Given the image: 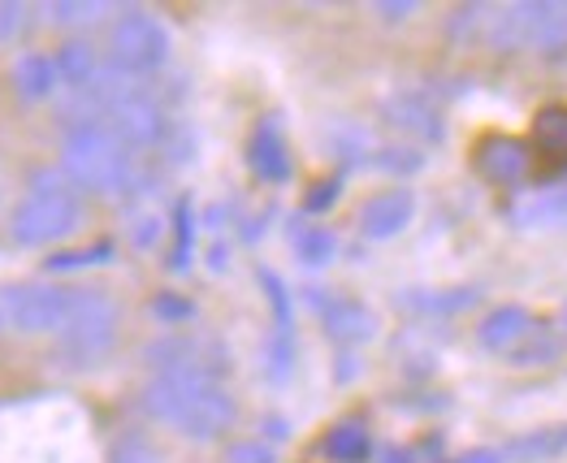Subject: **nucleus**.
Segmentation results:
<instances>
[{
	"instance_id": "f257e3e1",
	"label": "nucleus",
	"mask_w": 567,
	"mask_h": 463,
	"mask_svg": "<svg viewBox=\"0 0 567 463\" xmlns=\"http://www.w3.org/2000/svg\"><path fill=\"white\" fill-rule=\"evenodd\" d=\"M143 412L190 442H213L226 429H235L238 403L213 372L165 369L143 385Z\"/></svg>"
},
{
	"instance_id": "f03ea898",
	"label": "nucleus",
	"mask_w": 567,
	"mask_h": 463,
	"mask_svg": "<svg viewBox=\"0 0 567 463\" xmlns=\"http://www.w3.org/2000/svg\"><path fill=\"white\" fill-rule=\"evenodd\" d=\"M65 178L95 195H122L135 183V152L117 140L104 122H74L61 143Z\"/></svg>"
},
{
	"instance_id": "7ed1b4c3",
	"label": "nucleus",
	"mask_w": 567,
	"mask_h": 463,
	"mask_svg": "<svg viewBox=\"0 0 567 463\" xmlns=\"http://www.w3.org/2000/svg\"><path fill=\"white\" fill-rule=\"evenodd\" d=\"M79 217H83V199L79 186L65 178V169H40L9 222V238L18 247H48L79 230Z\"/></svg>"
},
{
	"instance_id": "20e7f679",
	"label": "nucleus",
	"mask_w": 567,
	"mask_h": 463,
	"mask_svg": "<svg viewBox=\"0 0 567 463\" xmlns=\"http://www.w3.org/2000/svg\"><path fill=\"white\" fill-rule=\"evenodd\" d=\"M117 338V303L104 290H74V308L56 333V356L70 369H87L109 356Z\"/></svg>"
},
{
	"instance_id": "39448f33",
	"label": "nucleus",
	"mask_w": 567,
	"mask_h": 463,
	"mask_svg": "<svg viewBox=\"0 0 567 463\" xmlns=\"http://www.w3.org/2000/svg\"><path fill=\"white\" fill-rule=\"evenodd\" d=\"M109 52H113V65L122 74H131V79L152 74V70H161L169 61V27L147 9H126L113 22Z\"/></svg>"
},
{
	"instance_id": "423d86ee",
	"label": "nucleus",
	"mask_w": 567,
	"mask_h": 463,
	"mask_svg": "<svg viewBox=\"0 0 567 463\" xmlns=\"http://www.w3.org/2000/svg\"><path fill=\"white\" fill-rule=\"evenodd\" d=\"M74 308V290L27 281V286H4L0 290V312L4 329L13 333H61V325Z\"/></svg>"
},
{
	"instance_id": "0eeeda50",
	"label": "nucleus",
	"mask_w": 567,
	"mask_h": 463,
	"mask_svg": "<svg viewBox=\"0 0 567 463\" xmlns=\"http://www.w3.org/2000/svg\"><path fill=\"white\" fill-rule=\"evenodd\" d=\"M473 169L498 191H516L524 186L542 165H537V152L533 143L520 135H507V131H485L473 143Z\"/></svg>"
},
{
	"instance_id": "6e6552de",
	"label": "nucleus",
	"mask_w": 567,
	"mask_h": 463,
	"mask_svg": "<svg viewBox=\"0 0 567 463\" xmlns=\"http://www.w3.org/2000/svg\"><path fill=\"white\" fill-rule=\"evenodd\" d=\"M381 113L394 131L412 135L421 143H442L446 140V122H442V109L433 104V95H425L421 88H399L381 100Z\"/></svg>"
},
{
	"instance_id": "1a4fd4ad",
	"label": "nucleus",
	"mask_w": 567,
	"mask_h": 463,
	"mask_svg": "<svg viewBox=\"0 0 567 463\" xmlns=\"http://www.w3.org/2000/svg\"><path fill=\"white\" fill-rule=\"evenodd\" d=\"M412 217H416V195L408 186H390V191H378V195L364 199V208H360V234L385 243V238L408 230Z\"/></svg>"
},
{
	"instance_id": "9d476101",
	"label": "nucleus",
	"mask_w": 567,
	"mask_h": 463,
	"mask_svg": "<svg viewBox=\"0 0 567 463\" xmlns=\"http://www.w3.org/2000/svg\"><path fill=\"white\" fill-rule=\"evenodd\" d=\"M247 165L260 183L282 186L290 178V152H286V135L278 117H260L251 140H247Z\"/></svg>"
},
{
	"instance_id": "9b49d317",
	"label": "nucleus",
	"mask_w": 567,
	"mask_h": 463,
	"mask_svg": "<svg viewBox=\"0 0 567 463\" xmlns=\"http://www.w3.org/2000/svg\"><path fill=\"white\" fill-rule=\"evenodd\" d=\"M533 325L537 317L520 308V303H503V308H494V312H485L481 325H476V342L485 347V351H494V356H516L520 351V342L533 333Z\"/></svg>"
},
{
	"instance_id": "f8f14e48",
	"label": "nucleus",
	"mask_w": 567,
	"mask_h": 463,
	"mask_svg": "<svg viewBox=\"0 0 567 463\" xmlns=\"http://www.w3.org/2000/svg\"><path fill=\"white\" fill-rule=\"evenodd\" d=\"M317 312H321V325L326 333L338 338V342H369L378 333V317L360 303V299H342V295H312Z\"/></svg>"
},
{
	"instance_id": "ddd939ff",
	"label": "nucleus",
	"mask_w": 567,
	"mask_h": 463,
	"mask_svg": "<svg viewBox=\"0 0 567 463\" xmlns=\"http://www.w3.org/2000/svg\"><path fill=\"white\" fill-rule=\"evenodd\" d=\"M533 152L542 174H564L567 169V104H542L533 113Z\"/></svg>"
},
{
	"instance_id": "4468645a",
	"label": "nucleus",
	"mask_w": 567,
	"mask_h": 463,
	"mask_svg": "<svg viewBox=\"0 0 567 463\" xmlns=\"http://www.w3.org/2000/svg\"><path fill=\"white\" fill-rule=\"evenodd\" d=\"M533 22H537V4H503L485 13V44L498 52H516L533 44Z\"/></svg>"
},
{
	"instance_id": "2eb2a0df",
	"label": "nucleus",
	"mask_w": 567,
	"mask_h": 463,
	"mask_svg": "<svg viewBox=\"0 0 567 463\" xmlns=\"http://www.w3.org/2000/svg\"><path fill=\"white\" fill-rule=\"evenodd\" d=\"M9 79H13V92L22 95L27 104H40V100H48V95L56 92V83H61L56 61H52V56H44V52H22V56L13 61Z\"/></svg>"
},
{
	"instance_id": "dca6fc26",
	"label": "nucleus",
	"mask_w": 567,
	"mask_h": 463,
	"mask_svg": "<svg viewBox=\"0 0 567 463\" xmlns=\"http://www.w3.org/2000/svg\"><path fill=\"white\" fill-rule=\"evenodd\" d=\"M516 226H559L567 222V183H550L512 204Z\"/></svg>"
},
{
	"instance_id": "f3484780",
	"label": "nucleus",
	"mask_w": 567,
	"mask_h": 463,
	"mask_svg": "<svg viewBox=\"0 0 567 463\" xmlns=\"http://www.w3.org/2000/svg\"><path fill=\"white\" fill-rule=\"evenodd\" d=\"M56 61V74H61V83L70 88V92H87L95 79H100V61H95V48L83 44V40H70V44H61V52L52 56Z\"/></svg>"
},
{
	"instance_id": "a211bd4d",
	"label": "nucleus",
	"mask_w": 567,
	"mask_h": 463,
	"mask_svg": "<svg viewBox=\"0 0 567 463\" xmlns=\"http://www.w3.org/2000/svg\"><path fill=\"white\" fill-rule=\"evenodd\" d=\"M321 451H326L333 463H364L373 455V438H369V429H364L360 420H338L330 433H326Z\"/></svg>"
},
{
	"instance_id": "6ab92c4d",
	"label": "nucleus",
	"mask_w": 567,
	"mask_h": 463,
	"mask_svg": "<svg viewBox=\"0 0 567 463\" xmlns=\"http://www.w3.org/2000/svg\"><path fill=\"white\" fill-rule=\"evenodd\" d=\"M507 460H520V463H542V460H555L567 451V424H555V429H537V433H524L516 438L512 446H503Z\"/></svg>"
},
{
	"instance_id": "aec40b11",
	"label": "nucleus",
	"mask_w": 567,
	"mask_h": 463,
	"mask_svg": "<svg viewBox=\"0 0 567 463\" xmlns=\"http://www.w3.org/2000/svg\"><path fill=\"white\" fill-rule=\"evenodd\" d=\"M555 360H564V338L546 321H537L533 333L520 342V351H516L507 364H516V369H537V364H555Z\"/></svg>"
},
{
	"instance_id": "412c9836",
	"label": "nucleus",
	"mask_w": 567,
	"mask_h": 463,
	"mask_svg": "<svg viewBox=\"0 0 567 463\" xmlns=\"http://www.w3.org/2000/svg\"><path fill=\"white\" fill-rule=\"evenodd\" d=\"M290 243H295V256H299L303 265H312V269L330 265L333 256H338V238H333V230H326V226H295V230H290Z\"/></svg>"
},
{
	"instance_id": "4be33fe9",
	"label": "nucleus",
	"mask_w": 567,
	"mask_h": 463,
	"mask_svg": "<svg viewBox=\"0 0 567 463\" xmlns=\"http://www.w3.org/2000/svg\"><path fill=\"white\" fill-rule=\"evenodd\" d=\"M399 303L412 312H464L476 303V290H408Z\"/></svg>"
},
{
	"instance_id": "5701e85b",
	"label": "nucleus",
	"mask_w": 567,
	"mask_h": 463,
	"mask_svg": "<svg viewBox=\"0 0 567 463\" xmlns=\"http://www.w3.org/2000/svg\"><path fill=\"white\" fill-rule=\"evenodd\" d=\"M542 52L567 48V4H537V22H533V44Z\"/></svg>"
},
{
	"instance_id": "b1692460",
	"label": "nucleus",
	"mask_w": 567,
	"mask_h": 463,
	"mask_svg": "<svg viewBox=\"0 0 567 463\" xmlns=\"http://www.w3.org/2000/svg\"><path fill=\"white\" fill-rule=\"evenodd\" d=\"M109 260H113V243H92V247H79V251L48 256L44 269L48 274H74V269H92V265H109Z\"/></svg>"
},
{
	"instance_id": "393cba45",
	"label": "nucleus",
	"mask_w": 567,
	"mask_h": 463,
	"mask_svg": "<svg viewBox=\"0 0 567 463\" xmlns=\"http://www.w3.org/2000/svg\"><path fill=\"white\" fill-rule=\"evenodd\" d=\"M190 251H195V208L190 199H178L174 208V256H169V269H187L190 265Z\"/></svg>"
},
{
	"instance_id": "a878e982",
	"label": "nucleus",
	"mask_w": 567,
	"mask_h": 463,
	"mask_svg": "<svg viewBox=\"0 0 567 463\" xmlns=\"http://www.w3.org/2000/svg\"><path fill=\"white\" fill-rule=\"evenodd\" d=\"M256 278L265 286L269 303H274V333H295V308H290V295H286V281L274 269H256Z\"/></svg>"
},
{
	"instance_id": "bb28decb",
	"label": "nucleus",
	"mask_w": 567,
	"mask_h": 463,
	"mask_svg": "<svg viewBox=\"0 0 567 463\" xmlns=\"http://www.w3.org/2000/svg\"><path fill=\"white\" fill-rule=\"evenodd\" d=\"M104 9H109V4H95V0H56V4H48V18H52L56 27H87Z\"/></svg>"
},
{
	"instance_id": "cd10ccee",
	"label": "nucleus",
	"mask_w": 567,
	"mask_h": 463,
	"mask_svg": "<svg viewBox=\"0 0 567 463\" xmlns=\"http://www.w3.org/2000/svg\"><path fill=\"white\" fill-rule=\"evenodd\" d=\"M152 317H156L161 325H187L190 317H195V303L165 290V295H156V299H152Z\"/></svg>"
},
{
	"instance_id": "c85d7f7f",
	"label": "nucleus",
	"mask_w": 567,
	"mask_h": 463,
	"mask_svg": "<svg viewBox=\"0 0 567 463\" xmlns=\"http://www.w3.org/2000/svg\"><path fill=\"white\" fill-rule=\"evenodd\" d=\"M31 22V9L18 0H0V44H13Z\"/></svg>"
},
{
	"instance_id": "c756f323",
	"label": "nucleus",
	"mask_w": 567,
	"mask_h": 463,
	"mask_svg": "<svg viewBox=\"0 0 567 463\" xmlns=\"http://www.w3.org/2000/svg\"><path fill=\"white\" fill-rule=\"evenodd\" d=\"M381 169H390V174H412V169H421V152H412V147H381L378 156Z\"/></svg>"
},
{
	"instance_id": "7c9ffc66",
	"label": "nucleus",
	"mask_w": 567,
	"mask_h": 463,
	"mask_svg": "<svg viewBox=\"0 0 567 463\" xmlns=\"http://www.w3.org/2000/svg\"><path fill=\"white\" fill-rule=\"evenodd\" d=\"M226 463H278V455H274V446H265V442H235V446L226 451Z\"/></svg>"
},
{
	"instance_id": "2f4dec72",
	"label": "nucleus",
	"mask_w": 567,
	"mask_h": 463,
	"mask_svg": "<svg viewBox=\"0 0 567 463\" xmlns=\"http://www.w3.org/2000/svg\"><path fill=\"white\" fill-rule=\"evenodd\" d=\"M113 463H161V455L143 438H126V442L113 446Z\"/></svg>"
},
{
	"instance_id": "473e14b6",
	"label": "nucleus",
	"mask_w": 567,
	"mask_h": 463,
	"mask_svg": "<svg viewBox=\"0 0 567 463\" xmlns=\"http://www.w3.org/2000/svg\"><path fill=\"white\" fill-rule=\"evenodd\" d=\"M338 191H342L338 178H333V183H317V191L303 195V208H308V213H326L333 199H338Z\"/></svg>"
},
{
	"instance_id": "72a5a7b5",
	"label": "nucleus",
	"mask_w": 567,
	"mask_h": 463,
	"mask_svg": "<svg viewBox=\"0 0 567 463\" xmlns=\"http://www.w3.org/2000/svg\"><path fill=\"white\" fill-rule=\"evenodd\" d=\"M503 460H507V451L481 446V451H468V455H460V460H451V463H503Z\"/></svg>"
},
{
	"instance_id": "f704fd0d",
	"label": "nucleus",
	"mask_w": 567,
	"mask_h": 463,
	"mask_svg": "<svg viewBox=\"0 0 567 463\" xmlns=\"http://www.w3.org/2000/svg\"><path fill=\"white\" fill-rule=\"evenodd\" d=\"M381 463H421L412 446H381Z\"/></svg>"
},
{
	"instance_id": "c9c22d12",
	"label": "nucleus",
	"mask_w": 567,
	"mask_h": 463,
	"mask_svg": "<svg viewBox=\"0 0 567 463\" xmlns=\"http://www.w3.org/2000/svg\"><path fill=\"white\" fill-rule=\"evenodd\" d=\"M378 13L385 18V22H399V18H412L416 4H412V0H403V4H378Z\"/></svg>"
},
{
	"instance_id": "e433bc0d",
	"label": "nucleus",
	"mask_w": 567,
	"mask_h": 463,
	"mask_svg": "<svg viewBox=\"0 0 567 463\" xmlns=\"http://www.w3.org/2000/svg\"><path fill=\"white\" fill-rule=\"evenodd\" d=\"M0 333H4V312H0Z\"/></svg>"
},
{
	"instance_id": "4c0bfd02",
	"label": "nucleus",
	"mask_w": 567,
	"mask_h": 463,
	"mask_svg": "<svg viewBox=\"0 0 567 463\" xmlns=\"http://www.w3.org/2000/svg\"><path fill=\"white\" fill-rule=\"evenodd\" d=\"M564 329H567V303H564Z\"/></svg>"
}]
</instances>
